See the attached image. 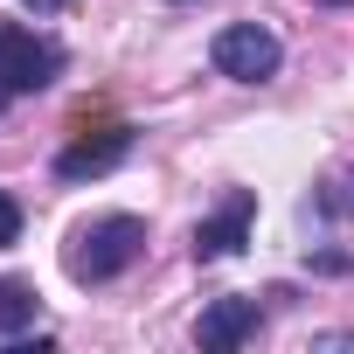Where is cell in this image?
I'll use <instances>...</instances> for the list:
<instances>
[{
  "label": "cell",
  "instance_id": "6",
  "mask_svg": "<svg viewBox=\"0 0 354 354\" xmlns=\"http://www.w3.org/2000/svg\"><path fill=\"white\" fill-rule=\"evenodd\" d=\"M250 333H257V299H216V306L195 319V340L216 347V354H223V347H243Z\"/></svg>",
  "mask_w": 354,
  "mask_h": 354
},
{
  "label": "cell",
  "instance_id": "12",
  "mask_svg": "<svg viewBox=\"0 0 354 354\" xmlns=\"http://www.w3.org/2000/svg\"><path fill=\"white\" fill-rule=\"evenodd\" d=\"M8 97H15V91H8V77H0V111H8Z\"/></svg>",
  "mask_w": 354,
  "mask_h": 354
},
{
  "label": "cell",
  "instance_id": "8",
  "mask_svg": "<svg viewBox=\"0 0 354 354\" xmlns=\"http://www.w3.org/2000/svg\"><path fill=\"white\" fill-rule=\"evenodd\" d=\"M15 243H21V202L0 195V250H15Z\"/></svg>",
  "mask_w": 354,
  "mask_h": 354
},
{
  "label": "cell",
  "instance_id": "9",
  "mask_svg": "<svg viewBox=\"0 0 354 354\" xmlns=\"http://www.w3.org/2000/svg\"><path fill=\"white\" fill-rule=\"evenodd\" d=\"M21 8H28V15L42 21V15H63V8H70V0H21Z\"/></svg>",
  "mask_w": 354,
  "mask_h": 354
},
{
  "label": "cell",
  "instance_id": "3",
  "mask_svg": "<svg viewBox=\"0 0 354 354\" xmlns=\"http://www.w3.org/2000/svg\"><path fill=\"white\" fill-rule=\"evenodd\" d=\"M209 56H216V70H223V77H236V84H264V77L278 70V56H285V49H278V35H271V28L236 21V28H223V35H216V49H209Z\"/></svg>",
  "mask_w": 354,
  "mask_h": 354
},
{
  "label": "cell",
  "instance_id": "10",
  "mask_svg": "<svg viewBox=\"0 0 354 354\" xmlns=\"http://www.w3.org/2000/svg\"><path fill=\"white\" fill-rule=\"evenodd\" d=\"M313 347H354V333H319Z\"/></svg>",
  "mask_w": 354,
  "mask_h": 354
},
{
  "label": "cell",
  "instance_id": "7",
  "mask_svg": "<svg viewBox=\"0 0 354 354\" xmlns=\"http://www.w3.org/2000/svg\"><path fill=\"white\" fill-rule=\"evenodd\" d=\"M35 285H21V278H0V340H21L28 326H35Z\"/></svg>",
  "mask_w": 354,
  "mask_h": 354
},
{
  "label": "cell",
  "instance_id": "5",
  "mask_svg": "<svg viewBox=\"0 0 354 354\" xmlns=\"http://www.w3.org/2000/svg\"><path fill=\"white\" fill-rule=\"evenodd\" d=\"M125 153H132V132H125V125H104L97 139H91V132L70 139V146L56 153V174H63V181H97V174H111Z\"/></svg>",
  "mask_w": 354,
  "mask_h": 354
},
{
  "label": "cell",
  "instance_id": "2",
  "mask_svg": "<svg viewBox=\"0 0 354 354\" xmlns=\"http://www.w3.org/2000/svg\"><path fill=\"white\" fill-rule=\"evenodd\" d=\"M0 77H8L15 97L49 91V84L63 77V49H56L49 35H35V28H0Z\"/></svg>",
  "mask_w": 354,
  "mask_h": 354
},
{
  "label": "cell",
  "instance_id": "1",
  "mask_svg": "<svg viewBox=\"0 0 354 354\" xmlns=\"http://www.w3.org/2000/svg\"><path fill=\"white\" fill-rule=\"evenodd\" d=\"M139 250H146V223H139V216H97V223H84V230L70 236L63 271H70L77 285H104V278H118L125 264H139Z\"/></svg>",
  "mask_w": 354,
  "mask_h": 354
},
{
  "label": "cell",
  "instance_id": "11",
  "mask_svg": "<svg viewBox=\"0 0 354 354\" xmlns=\"http://www.w3.org/2000/svg\"><path fill=\"white\" fill-rule=\"evenodd\" d=\"M333 202H340V209H347V216H354V181H347V195H333Z\"/></svg>",
  "mask_w": 354,
  "mask_h": 354
},
{
  "label": "cell",
  "instance_id": "4",
  "mask_svg": "<svg viewBox=\"0 0 354 354\" xmlns=\"http://www.w3.org/2000/svg\"><path fill=\"white\" fill-rule=\"evenodd\" d=\"M250 216H257V195H250V188H236V195L223 202V216H209V223L195 230V264L236 257V250L250 243Z\"/></svg>",
  "mask_w": 354,
  "mask_h": 354
}]
</instances>
